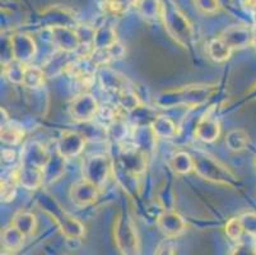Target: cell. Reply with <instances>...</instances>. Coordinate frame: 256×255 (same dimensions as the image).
<instances>
[{
  "mask_svg": "<svg viewBox=\"0 0 256 255\" xmlns=\"http://www.w3.org/2000/svg\"><path fill=\"white\" fill-rule=\"evenodd\" d=\"M24 130L20 125L12 121L2 124V142L8 146H17L23 140Z\"/></svg>",
  "mask_w": 256,
  "mask_h": 255,
  "instance_id": "obj_21",
  "label": "cell"
},
{
  "mask_svg": "<svg viewBox=\"0 0 256 255\" xmlns=\"http://www.w3.org/2000/svg\"><path fill=\"white\" fill-rule=\"evenodd\" d=\"M129 4L125 0H104L102 3V11L107 16H112V17H121L125 14L129 9Z\"/></svg>",
  "mask_w": 256,
  "mask_h": 255,
  "instance_id": "obj_30",
  "label": "cell"
},
{
  "mask_svg": "<svg viewBox=\"0 0 256 255\" xmlns=\"http://www.w3.org/2000/svg\"><path fill=\"white\" fill-rule=\"evenodd\" d=\"M194 4L200 13L214 14L220 8V0H194Z\"/></svg>",
  "mask_w": 256,
  "mask_h": 255,
  "instance_id": "obj_32",
  "label": "cell"
},
{
  "mask_svg": "<svg viewBox=\"0 0 256 255\" xmlns=\"http://www.w3.org/2000/svg\"><path fill=\"white\" fill-rule=\"evenodd\" d=\"M118 42L116 31L110 25H102L94 30L92 39V51L106 50ZM90 51V53H92Z\"/></svg>",
  "mask_w": 256,
  "mask_h": 255,
  "instance_id": "obj_17",
  "label": "cell"
},
{
  "mask_svg": "<svg viewBox=\"0 0 256 255\" xmlns=\"http://www.w3.org/2000/svg\"><path fill=\"white\" fill-rule=\"evenodd\" d=\"M154 255H176V252H174V247L171 244V241L166 240V241L160 242L154 251Z\"/></svg>",
  "mask_w": 256,
  "mask_h": 255,
  "instance_id": "obj_35",
  "label": "cell"
},
{
  "mask_svg": "<svg viewBox=\"0 0 256 255\" xmlns=\"http://www.w3.org/2000/svg\"><path fill=\"white\" fill-rule=\"evenodd\" d=\"M217 86L214 84H188L178 88L162 91L156 98V104L162 109L186 106L198 107L206 104L216 93Z\"/></svg>",
  "mask_w": 256,
  "mask_h": 255,
  "instance_id": "obj_2",
  "label": "cell"
},
{
  "mask_svg": "<svg viewBox=\"0 0 256 255\" xmlns=\"http://www.w3.org/2000/svg\"><path fill=\"white\" fill-rule=\"evenodd\" d=\"M2 255H14V254H13V252H8V251H4V252H2Z\"/></svg>",
  "mask_w": 256,
  "mask_h": 255,
  "instance_id": "obj_36",
  "label": "cell"
},
{
  "mask_svg": "<svg viewBox=\"0 0 256 255\" xmlns=\"http://www.w3.org/2000/svg\"><path fill=\"white\" fill-rule=\"evenodd\" d=\"M231 255H256V245L252 242H238Z\"/></svg>",
  "mask_w": 256,
  "mask_h": 255,
  "instance_id": "obj_34",
  "label": "cell"
},
{
  "mask_svg": "<svg viewBox=\"0 0 256 255\" xmlns=\"http://www.w3.org/2000/svg\"><path fill=\"white\" fill-rule=\"evenodd\" d=\"M157 226L167 238H176L186 231V222L184 217L172 208L164 209L158 216Z\"/></svg>",
  "mask_w": 256,
  "mask_h": 255,
  "instance_id": "obj_13",
  "label": "cell"
},
{
  "mask_svg": "<svg viewBox=\"0 0 256 255\" xmlns=\"http://www.w3.org/2000/svg\"><path fill=\"white\" fill-rule=\"evenodd\" d=\"M86 146V138L74 130H65L62 133L56 144V152L64 160H70L82 153Z\"/></svg>",
  "mask_w": 256,
  "mask_h": 255,
  "instance_id": "obj_11",
  "label": "cell"
},
{
  "mask_svg": "<svg viewBox=\"0 0 256 255\" xmlns=\"http://www.w3.org/2000/svg\"><path fill=\"white\" fill-rule=\"evenodd\" d=\"M160 20L164 21V25L170 36L178 42V45L182 48L192 46V40H194V30L188 18L184 16V13L178 7H174L172 3L166 4V2L162 0Z\"/></svg>",
  "mask_w": 256,
  "mask_h": 255,
  "instance_id": "obj_6",
  "label": "cell"
},
{
  "mask_svg": "<svg viewBox=\"0 0 256 255\" xmlns=\"http://www.w3.org/2000/svg\"><path fill=\"white\" fill-rule=\"evenodd\" d=\"M24 240L26 236L12 224H9L8 227L2 231V246H3L4 251H18L24 244Z\"/></svg>",
  "mask_w": 256,
  "mask_h": 255,
  "instance_id": "obj_18",
  "label": "cell"
},
{
  "mask_svg": "<svg viewBox=\"0 0 256 255\" xmlns=\"http://www.w3.org/2000/svg\"><path fill=\"white\" fill-rule=\"evenodd\" d=\"M150 126L152 128L153 133L157 138H174L178 135V125L174 123L170 118L164 115H160L150 121Z\"/></svg>",
  "mask_w": 256,
  "mask_h": 255,
  "instance_id": "obj_20",
  "label": "cell"
},
{
  "mask_svg": "<svg viewBox=\"0 0 256 255\" xmlns=\"http://www.w3.org/2000/svg\"><path fill=\"white\" fill-rule=\"evenodd\" d=\"M45 83V72L40 67L28 64L24 70L22 86L27 88H38Z\"/></svg>",
  "mask_w": 256,
  "mask_h": 255,
  "instance_id": "obj_24",
  "label": "cell"
},
{
  "mask_svg": "<svg viewBox=\"0 0 256 255\" xmlns=\"http://www.w3.org/2000/svg\"><path fill=\"white\" fill-rule=\"evenodd\" d=\"M118 106H120L121 110H124L125 112H129L140 109V107L143 106V104H142L140 98L138 97V95L128 88V90L118 93Z\"/></svg>",
  "mask_w": 256,
  "mask_h": 255,
  "instance_id": "obj_29",
  "label": "cell"
},
{
  "mask_svg": "<svg viewBox=\"0 0 256 255\" xmlns=\"http://www.w3.org/2000/svg\"><path fill=\"white\" fill-rule=\"evenodd\" d=\"M172 170L176 174H188L194 170V162H192V156L188 152H178L174 153L170 161Z\"/></svg>",
  "mask_w": 256,
  "mask_h": 255,
  "instance_id": "obj_25",
  "label": "cell"
},
{
  "mask_svg": "<svg viewBox=\"0 0 256 255\" xmlns=\"http://www.w3.org/2000/svg\"><path fill=\"white\" fill-rule=\"evenodd\" d=\"M248 144V135L245 130L234 129L226 135V146L234 152L244 151Z\"/></svg>",
  "mask_w": 256,
  "mask_h": 255,
  "instance_id": "obj_27",
  "label": "cell"
},
{
  "mask_svg": "<svg viewBox=\"0 0 256 255\" xmlns=\"http://www.w3.org/2000/svg\"><path fill=\"white\" fill-rule=\"evenodd\" d=\"M37 205L44 213L55 221L62 235L68 240H80L86 235L84 224L68 213L65 208L52 195L41 193L37 196Z\"/></svg>",
  "mask_w": 256,
  "mask_h": 255,
  "instance_id": "obj_3",
  "label": "cell"
},
{
  "mask_svg": "<svg viewBox=\"0 0 256 255\" xmlns=\"http://www.w3.org/2000/svg\"><path fill=\"white\" fill-rule=\"evenodd\" d=\"M50 153L38 142H28L22 152L20 165L18 168L20 185L27 190H37L45 182V167Z\"/></svg>",
  "mask_w": 256,
  "mask_h": 255,
  "instance_id": "obj_1",
  "label": "cell"
},
{
  "mask_svg": "<svg viewBox=\"0 0 256 255\" xmlns=\"http://www.w3.org/2000/svg\"><path fill=\"white\" fill-rule=\"evenodd\" d=\"M114 162L106 154H92L83 162V179L101 188L108 179Z\"/></svg>",
  "mask_w": 256,
  "mask_h": 255,
  "instance_id": "obj_7",
  "label": "cell"
},
{
  "mask_svg": "<svg viewBox=\"0 0 256 255\" xmlns=\"http://www.w3.org/2000/svg\"><path fill=\"white\" fill-rule=\"evenodd\" d=\"M226 235L228 237L234 240V241H240L242 237V235L245 233L244 231V227H242V223H241V219L240 217H234V218H231L230 221L226 223Z\"/></svg>",
  "mask_w": 256,
  "mask_h": 255,
  "instance_id": "obj_31",
  "label": "cell"
},
{
  "mask_svg": "<svg viewBox=\"0 0 256 255\" xmlns=\"http://www.w3.org/2000/svg\"><path fill=\"white\" fill-rule=\"evenodd\" d=\"M12 59L30 64L37 54V46L34 40L27 34H13L9 37ZM10 59V60H12Z\"/></svg>",
  "mask_w": 256,
  "mask_h": 255,
  "instance_id": "obj_9",
  "label": "cell"
},
{
  "mask_svg": "<svg viewBox=\"0 0 256 255\" xmlns=\"http://www.w3.org/2000/svg\"><path fill=\"white\" fill-rule=\"evenodd\" d=\"M10 224L14 226L16 228H18L27 237V236L34 235V230L37 227V221L34 213L28 212V210L22 209L16 212V214L12 218Z\"/></svg>",
  "mask_w": 256,
  "mask_h": 255,
  "instance_id": "obj_19",
  "label": "cell"
},
{
  "mask_svg": "<svg viewBox=\"0 0 256 255\" xmlns=\"http://www.w3.org/2000/svg\"><path fill=\"white\" fill-rule=\"evenodd\" d=\"M220 134V124L218 119L212 115V111H206L200 120L198 121L195 128V137L203 140L206 143H212L218 139Z\"/></svg>",
  "mask_w": 256,
  "mask_h": 255,
  "instance_id": "obj_16",
  "label": "cell"
},
{
  "mask_svg": "<svg viewBox=\"0 0 256 255\" xmlns=\"http://www.w3.org/2000/svg\"><path fill=\"white\" fill-rule=\"evenodd\" d=\"M69 115L76 121L88 123L98 115L100 105L90 93H82L70 101L68 107Z\"/></svg>",
  "mask_w": 256,
  "mask_h": 255,
  "instance_id": "obj_8",
  "label": "cell"
},
{
  "mask_svg": "<svg viewBox=\"0 0 256 255\" xmlns=\"http://www.w3.org/2000/svg\"><path fill=\"white\" fill-rule=\"evenodd\" d=\"M26 63H20L18 60H9L4 64V74H6V78L10 82L16 84H22L23 74H24V70L27 68Z\"/></svg>",
  "mask_w": 256,
  "mask_h": 255,
  "instance_id": "obj_28",
  "label": "cell"
},
{
  "mask_svg": "<svg viewBox=\"0 0 256 255\" xmlns=\"http://www.w3.org/2000/svg\"><path fill=\"white\" fill-rule=\"evenodd\" d=\"M100 189L101 188L94 185L93 182L82 179L72 185L69 196L73 204L76 207H88V205L94 204V202L98 199Z\"/></svg>",
  "mask_w": 256,
  "mask_h": 255,
  "instance_id": "obj_12",
  "label": "cell"
},
{
  "mask_svg": "<svg viewBox=\"0 0 256 255\" xmlns=\"http://www.w3.org/2000/svg\"><path fill=\"white\" fill-rule=\"evenodd\" d=\"M114 238L121 255H142L140 238L128 210H120L114 222Z\"/></svg>",
  "mask_w": 256,
  "mask_h": 255,
  "instance_id": "obj_5",
  "label": "cell"
},
{
  "mask_svg": "<svg viewBox=\"0 0 256 255\" xmlns=\"http://www.w3.org/2000/svg\"><path fill=\"white\" fill-rule=\"evenodd\" d=\"M241 219L242 227L246 233L251 236H256V213H244L242 216H240Z\"/></svg>",
  "mask_w": 256,
  "mask_h": 255,
  "instance_id": "obj_33",
  "label": "cell"
},
{
  "mask_svg": "<svg viewBox=\"0 0 256 255\" xmlns=\"http://www.w3.org/2000/svg\"><path fill=\"white\" fill-rule=\"evenodd\" d=\"M192 162H194V171L200 177L226 186L236 185V175L224 163L220 162L210 153L196 149V151L192 152Z\"/></svg>",
  "mask_w": 256,
  "mask_h": 255,
  "instance_id": "obj_4",
  "label": "cell"
},
{
  "mask_svg": "<svg viewBox=\"0 0 256 255\" xmlns=\"http://www.w3.org/2000/svg\"><path fill=\"white\" fill-rule=\"evenodd\" d=\"M134 8L142 17L146 20H160L162 16V0H138Z\"/></svg>",
  "mask_w": 256,
  "mask_h": 255,
  "instance_id": "obj_22",
  "label": "cell"
},
{
  "mask_svg": "<svg viewBox=\"0 0 256 255\" xmlns=\"http://www.w3.org/2000/svg\"><path fill=\"white\" fill-rule=\"evenodd\" d=\"M40 20L45 25L44 27H48V30L54 27H74L73 25H76V16L66 8L59 6L50 7L44 11Z\"/></svg>",
  "mask_w": 256,
  "mask_h": 255,
  "instance_id": "obj_15",
  "label": "cell"
},
{
  "mask_svg": "<svg viewBox=\"0 0 256 255\" xmlns=\"http://www.w3.org/2000/svg\"><path fill=\"white\" fill-rule=\"evenodd\" d=\"M206 53L210 56L212 60L217 63H222L230 59L232 50L217 36L216 39L209 41V44L206 45Z\"/></svg>",
  "mask_w": 256,
  "mask_h": 255,
  "instance_id": "obj_23",
  "label": "cell"
},
{
  "mask_svg": "<svg viewBox=\"0 0 256 255\" xmlns=\"http://www.w3.org/2000/svg\"><path fill=\"white\" fill-rule=\"evenodd\" d=\"M51 41L58 49L64 53H73L83 48L78 30L74 27H54L50 28Z\"/></svg>",
  "mask_w": 256,
  "mask_h": 255,
  "instance_id": "obj_10",
  "label": "cell"
},
{
  "mask_svg": "<svg viewBox=\"0 0 256 255\" xmlns=\"http://www.w3.org/2000/svg\"><path fill=\"white\" fill-rule=\"evenodd\" d=\"M18 184H20L18 168H14L13 171H10L2 179V200L3 202H10L14 198Z\"/></svg>",
  "mask_w": 256,
  "mask_h": 255,
  "instance_id": "obj_26",
  "label": "cell"
},
{
  "mask_svg": "<svg viewBox=\"0 0 256 255\" xmlns=\"http://www.w3.org/2000/svg\"><path fill=\"white\" fill-rule=\"evenodd\" d=\"M218 37L234 51L251 45L254 41V32L245 26H231L226 28Z\"/></svg>",
  "mask_w": 256,
  "mask_h": 255,
  "instance_id": "obj_14",
  "label": "cell"
}]
</instances>
